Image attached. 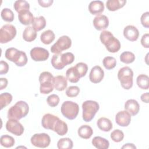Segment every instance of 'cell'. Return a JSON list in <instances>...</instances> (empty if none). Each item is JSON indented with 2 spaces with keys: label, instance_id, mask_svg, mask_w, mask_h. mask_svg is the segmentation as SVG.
Listing matches in <instances>:
<instances>
[{
  "label": "cell",
  "instance_id": "obj_1",
  "mask_svg": "<svg viewBox=\"0 0 149 149\" xmlns=\"http://www.w3.org/2000/svg\"><path fill=\"white\" fill-rule=\"evenodd\" d=\"M101 42L105 46L106 49L111 53L117 52L120 48V43L109 31L103 30L100 36Z\"/></svg>",
  "mask_w": 149,
  "mask_h": 149
},
{
  "label": "cell",
  "instance_id": "obj_2",
  "mask_svg": "<svg viewBox=\"0 0 149 149\" xmlns=\"http://www.w3.org/2000/svg\"><path fill=\"white\" fill-rule=\"evenodd\" d=\"M29 111L28 104L24 101H19L8 109L7 117L8 119L20 120L26 116Z\"/></svg>",
  "mask_w": 149,
  "mask_h": 149
},
{
  "label": "cell",
  "instance_id": "obj_3",
  "mask_svg": "<svg viewBox=\"0 0 149 149\" xmlns=\"http://www.w3.org/2000/svg\"><path fill=\"white\" fill-rule=\"evenodd\" d=\"M5 56L7 59L14 62L17 66H24L27 63L26 54L15 48H8L5 51Z\"/></svg>",
  "mask_w": 149,
  "mask_h": 149
},
{
  "label": "cell",
  "instance_id": "obj_4",
  "mask_svg": "<svg viewBox=\"0 0 149 149\" xmlns=\"http://www.w3.org/2000/svg\"><path fill=\"white\" fill-rule=\"evenodd\" d=\"M74 60V55L72 52H65L63 54H54L51 58L52 66L57 69L61 70L68 65L71 64Z\"/></svg>",
  "mask_w": 149,
  "mask_h": 149
},
{
  "label": "cell",
  "instance_id": "obj_5",
  "mask_svg": "<svg viewBox=\"0 0 149 149\" xmlns=\"http://www.w3.org/2000/svg\"><path fill=\"white\" fill-rule=\"evenodd\" d=\"M54 77L49 72L45 71L40 74V91L41 94H47L53 91L54 88Z\"/></svg>",
  "mask_w": 149,
  "mask_h": 149
},
{
  "label": "cell",
  "instance_id": "obj_6",
  "mask_svg": "<svg viewBox=\"0 0 149 149\" xmlns=\"http://www.w3.org/2000/svg\"><path fill=\"white\" fill-rule=\"evenodd\" d=\"M100 106L97 102L93 100H87L82 104L83 119L87 122H90L99 110Z\"/></svg>",
  "mask_w": 149,
  "mask_h": 149
},
{
  "label": "cell",
  "instance_id": "obj_7",
  "mask_svg": "<svg viewBox=\"0 0 149 149\" xmlns=\"http://www.w3.org/2000/svg\"><path fill=\"white\" fill-rule=\"evenodd\" d=\"M133 72L128 66L120 68L118 73V78L122 87L126 90H129L133 86Z\"/></svg>",
  "mask_w": 149,
  "mask_h": 149
},
{
  "label": "cell",
  "instance_id": "obj_8",
  "mask_svg": "<svg viewBox=\"0 0 149 149\" xmlns=\"http://www.w3.org/2000/svg\"><path fill=\"white\" fill-rule=\"evenodd\" d=\"M62 114L69 120L74 119L79 112V105L72 101H66L61 105Z\"/></svg>",
  "mask_w": 149,
  "mask_h": 149
},
{
  "label": "cell",
  "instance_id": "obj_9",
  "mask_svg": "<svg viewBox=\"0 0 149 149\" xmlns=\"http://www.w3.org/2000/svg\"><path fill=\"white\" fill-rule=\"evenodd\" d=\"M72 45V40L68 36H62L51 47V52L54 54H61L63 51L69 49Z\"/></svg>",
  "mask_w": 149,
  "mask_h": 149
},
{
  "label": "cell",
  "instance_id": "obj_10",
  "mask_svg": "<svg viewBox=\"0 0 149 149\" xmlns=\"http://www.w3.org/2000/svg\"><path fill=\"white\" fill-rule=\"evenodd\" d=\"M16 27L10 24L3 25L0 30V42L7 43L12 40L16 35Z\"/></svg>",
  "mask_w": 149,
  "mask_h": 149
},
{
  "label": "cell",
  "instance_id": "obj_11",
  "mask_svg": "<svg viewBox=\"0 0 149 149\" xmlns=\"http://www.w3.org/2000/svg\"><path fill=\"white\" fill-rule=\"evenodd\" d=\"M30 141L36 147L46 148L50 144L51 138L48 134L45 133H36L31 137Z\"/></svg>",
  "mask_w": 149,
  "mask_h": 149
},
{
  "label": "cell",
  "instance_id": "obj_12",
  "mask_svg": "<svg viewBox=\"0 0 149 149\" xmlns=\"http://www.w3.org/2000/svg\"><path fill=\"white\" fill-rule=\"evenodd\" d=\"M6 129L11 133L20 136L24 132L23 126L18 121V120L15 119H9L6 123Z\"/></svg>",
  "mask_w": 149,
  "mask_h": 149
},
{
  "label": "cell",
  "instance_id": "obj_13",
  "mask_svg": "<svg viewBox=\"0 0 149 149\" xmlns=\"http://www.w3.org/2000/svg\"><path fill=\"white\" fill-rule=\"evenodd\" d=\"M31 59L36 62L45 61L49 58V52L48 50L41 47H34L32 48L30 52Z\"/></svg>",
  "mask_w": 149,
  "mask_h": 149
},
{
  "label": "cell",
  "instance_id": "obj_14",
  "mask_svg": "<svg viewBox=\"0 0 149 149\" xmlns=\"http://www.w3.org/2000/svg\"><path fill=\"white\" fill-rule=\"evenodd\" d=\"M131 121V115L126 110L118 112L115 116V122L120 126H127Z\"/></svg>",
  "mask_w": 149,
  "mask_h": 149
},
{
  "label": "cell",
  "instance_id": "obj_15",
  "mask_svg": "<svg viewBox=\"0 0 149 149\" xmlns=\"http://www.w3.org/2000/svg\"><path fill=\"white\" fill-rule=\"evenodd\" d=\"M104 76V72L100 66H95L91 68L89 74V79L93 83L101 82Z\"/></svg>",
  "mask_w": 149,
  "mask_h": 149
},
{
  "label": "cell",
  "instance_id": "obj_16",
  "mask_svg": "<svg viewBox=\"0 0 149 149\" xmlns=\"http://www.w3.org/2000/svg\"><path fill=\"white\" fill-rule=\"evenodd\" d=\"M93 25L97 30H103L107 29L109 25V20L107 16L99 15L96 16L93 19Z\"/></svg>",
  "mask_w": 149,
  "mask_h": 149
},
{
  "label": "cell",
  "instance_id": "obj_17",
  "mask_svg": "<svg viewBox=\"0 0 149 149\" xmlns=\"http://www.w3.org/2000/svg\"><path fill=\"white\" fill-rule=\"evenodd\" d=\"M123 36L130 41H136L139 36V30L133 25H128L124 28Z\"/></svg>",
  "mask_w": 149,
  "mask_h": 149
},
{
  "label": "cell",
  "instance_id": "obj_18",
  "mask_svg": "<svg viewBox=\"0 0 149 149\" xmlns=\"http://www.w3.org/2000/svg\"><path fill=\"white\" fill-rule=\"evenodd\" d=\"M59 119V118L55 115L51 113H46L42 118L41 125L44 128L52 130L55 122Z\"/></svg>",
  "mask_w": 149,
  "mask_h": 149
},
{
  "label": "cell",
  "instance_id": "obj_19",
  "mask_svg": "<svg viewBox=\"0 0 149 149\" xmlns=\"http://www.w3.org/2000/svg\"><path fill=\"white\" fill-rule=\"evenodd\" d=\"M18 13V19L20 23L26 26L33 23L34 17L29 10H23Z\"/></svg>",
  "mask_w": 149,
  "mask_h": 149
},
{
  "label": "cell",
  "instance_id": "obj_20",
  "mask_svg": "<svg viewBox=\"0 0 149 149\" xmlns=\"http://www.w3.org/2000/svg\"><path fill=\"white\" fill-rule=\"evenodd\" d=\"M125 109L131 115H136L140 110V105L138 102L134 99H130L125 103Z\"/></svg>",
  "mask_w": 149,
  "mask_h": 149
},
{
  "label": "cell",
  "instance_id": "obj_21",
  "mask_svg": "<svg viewBox=\"0 0 149 149\" xmlns=\"http://www.w3.org/2000/svg\"><path fill=\"white\" fill-rule=\"evenodd\" d=\"M89 12L94 15H99L104 10V5L101 1H93L88 5Z\"/></svg>",
  "mask_w": 149,
  "mask_h": 149
},
{
  "label": "cell",
  "instance_id": "obj_22",
  "mask_svg": "<svg viewBox=\"0 0 149 149\" xmlns=\"http://www.w3.org/2000/svg\"><path fill=\"white\" fill-rule=\"evenodd\" d=\"M54 88L59 91H63L68 86V81L66 77L62 75H58L54 77Z\"/></svg>",
  "mask_w": 149,
  "mask_h": 149
},
{
  "label": "cell",
  "instance_id": "obj_23",
  "mask_svg": "<svg viewBox=\"0 0 149 149\" xmlns=\"http://www.w3.org/2000/svg\"><path fill=\"white\" fill-rule=\"evenodd\" d=\"M52 131L56 132L59 136H64L68 131V125L66 122L59 119L55 122Z\"/></svg>",
  "mask_w": 149,
  "mask_h": 149
},
{
  "label": "cell",
  "instance_id": "obj_24",
  "mask_svg": "<svg viewBox=\"0 0 149 149\" xmlns=\"http://www.w3.org/2000/svg\"><path fill=\"white\" fill-rule=\"evenodd\" d=\"M91 143L93 146L98 149H107L109 146V141L100 136L94 137L92 140Z\"/></svg>",
  "mask_w": 149,
  "mask_h": 149
},
{
  "label": "cell",
  "instance_id": "obj_25",
  "mask_svg": "<svg viewBox=\"0 0 149 149\" xmlns=\"http://www.w3.org/2000/svg\"><path fill=\"white\" fill-rule=\"evenodd\" d=\"M126 3V0H108L106 2V6L109 11H115L123 8Z\"/></svg>",
  "mask_w": 149,
  "mask_h": 149
},
{
  "label": "cell",
  "instance_id": "obj_26",
  "mask_svg": "<svg viewBox=\"0 0 149 149\" xmlns=\"http://www.w3.org/2000/svg\"><path fill=\"white\" fill-rule=\"evenodd\" d=\"M98 127L102 131L109 132L113 127L112 122L108 118L105 117L100 118L97 122Z\"/></svg>",
  "mask_w": 149,
  "mask_h": 149
},
{
  "label": "cell",
  "instance_id": "obj_27",
  "mask_svg": "<svg viewBox=\"0 0 149 149\" xmlns=\"http://www.w3.org/2000/svg\"><path fill=\"white\" fill-rule=\"evenodd\" d=\"M66 79L71 83H77L81 78L79 73L74 66L69 68L66 72Z\"/></svg>",
  "mask_w": 149,
  "mask_h": 149
},
{
  "label": "cell",
  "instance_id": "obj_28",
  "mask_svg": "<svg viewBox=\"0 0 149 149\" xmlns=\"http://www.w3.org/2000/svg\"><path fill=\"white\" fill-rule=\"evenodd\" d=\"M78 135L82 139H88L93 134V130L91 126L84 125L81 126L77 130Z\"/></svg>",
  "mask_w": 149,
  "mask_h": 149
},
{
  "label": "cell",
  "instance_id": "obj_29",
  "mask_svg": "<svg viewBox=\"0 0 149 149\" xmlns=\"http://www.w3.org/2000/svg\"><path fill=\"white\" fill-rule=\"evenodd\" d=\"M37 37V31L31 26L25 28L23 32V38L27 42L34 41Z\"/></svg>",
  "mask_w": 149,
  "mask_h": 149
},
{
  "label": "cell",
  "instance_id": "obj_30",
  "mask_svg": "<svg viewBox=\"0 0 149 149\" xmlns=\"http://www.w3.org/2000/svg\"><path fill=\"white\" fill-rule=\"evenodd\" d=\"M55 38L54 31L51 30H47L42 32L40 36V40L44 44H50Z\"/></svg>",
  "mask_w": 149,
  "mask_h": 149
},
{
  "label": "cell",
  "instance_id": "obj_31",
  "mask_svg": "<svg viewBox=\"0 0 149 149\" xmlns=\"http://www.w3.org/2000/svg\"><path fill=\"white\" fill-rule=\"evenodd\" d=\"M45 26L46 20L44 16H40L38 17H34V21L32 23V27L36 31H39L42 30L44 29Z\"/></svg>",
  "mask_w": 149,
  "mask_h": 149
},
{
  "label": "cell",
  "instance_id": "obj_32",
  "mask_svg": "<svg viewBox=\"0 0 149 149\" xmlns=\"http://www.w3.org/2000/svg\"><path fill=\"white\" fill-rule=\"evenodd\" d=\"M148 80L149 77L147 75L141 74L139 75L136 79V83L138 87L143 90L148 89Z\"/></svg>",
  "mask_w": 149,
  "mask_h": 149
},
{
  "label": "cell",
  "instance_id": "obj_33",
  "mask_svg": "<svg viewBox=\"0 0 149 149\" xmlns=\"http://www.w3.org/2000/svg\"><path fill=\"white\" fill-rule=\"evenodd\" d=\"M73 143L68 137L60 139L57 143V147L59 149H71L73 148Z\"/></svg>",
  "mask_w": 149,
  "mask_h": 149
},
{
  "label": "cell",
  "instance_id": "obj_34",
  "mask_svg": "<svg viewBox=\"0 0 149 149\" xmlns=\"http://www.w3.org/2000/svg\"><path fill=\"white\" fill-rule=\"evenodd\" d=\"M13 8L17 12L19 13L23 10H29L30 4L28 2L24 0H17L15 2Z\"/></svg>",
  "mask_w": 149,
  "mask_h": 149
},
{
  "label": "cell",
  "instance_id": "obj_35",
  "mask_svg": "<svg viewBox=\"0 0 149 149\" xmlns=\"http://www.w3.org/2000/svg\"><path fill=\"white\" fill-rule=\"evenodd\" d=\"M134 54L130 51H125L120 55V60L122 62L129 64L133 62L135 60Z\"/></svg>",
  "mask_w": 149,
  "mask_h": 149
},
{
  "label": "cell",
  "instance_id": "obj_36",
  "mask_svg": "<svg viewBox=\"0 0 149 149\" xmlns=\"http://www.w3.org/2000/svg\"><path fill=\"white\" fill-rule=\"evenodd\" d=\"M12 95L9 93H3L0 95V109L8 106L12 101Z\"/></svg>",
  "mask_w": 149,
  "mask_h": 149
},
{
  "label": "cell",
  "instance_id": "obj_37",
  "mask_svg": "<svg viewBox=\"0 0 149 149\" xmlns=\"http://www.w3.org/2000/svg\"><path fill=\"white\" fill-rule=\"evenodd\" d=\"M0 143L2 146L6 148H9L14 146L15 139L13 137L9 135L5 134V135L1 136V139H0Z\"/></svg>",
  "mask_w": 149,
  "mask_h": 149
},
{
  "label": "cell",
  "instance_id": "obj_38",
  "mask_svg": "<svg viewBox=\"0 0 149 149\" xmlns=\"http://www.w3.org/2000/svg\"><path fill=\"white\" fill-rule=\"evenodd\" d=\"M2 19L7 22H12L14 20V13L13 11L9 8H3L1 12Z\"/></svg>",
  "mask_w": 149,
  "mask_h": 149
},
{
  "label": "cell",
  "instance_id": "obj_39",
  "mask_svg": "<svg viewBox=\"0 0 149 149\" xmlns=\"http://www.w3.org/2000/svg\"><path fill=\"white\" fill-rule=\"evenodd\" d=\"M102 63L105 69L111 70L113 69L116 65V60L112 56H106L103 59Z\"/></svg>",
  "mask_w": 149,
  "mask_h": 149
},
{
  "label": "cell",
  "instance_id": "obj_40",
  "mask_svg": "<svg viewBox=\"0 0 149 149\" xmlns=\"http://www.w3.org/2000/svg\"><path fill=\"white\" fill-rule=\"evenodd\" d=\"M111 138L115 142H120L124 138V133L119 129H115L111 132Z\"/></svg>",
  "mask_w": 149,
  "mask_h": 149
},
{
  "label": "cell",
  "instance_id": "obj_41",
  "mask_svg": "<svg viewBox=\"0 0 149 149\" xmlns=\"http://www.w3.org/2000/svg\"><path fill=\"white\" fill-rule=\"evenodd\" d=\"M60 101V98L59 96L56 94H53L49 95L47 98V102L49 106L51 107H56Z\"/></svg>",
  "mask_w": 149,
  "mask_h": 149
},
{
  "label": "cell",
  "instance_id": "obj_42",
  "mask_svg": "<svg viewBox=\"0 0 149 149\" xmlns=\"http://www.w3.org/2000/svg\"><path fill=\"white\" fill-rule=\"evenodd\" d=\"M80 93V88L78 86H69L66 90V94L69 97H75Z\"/></svg>",
  "mask_w": 149,
  "mask_h": 149
},
{
  "label": "cell",
  "instance_id": "obj_43",
  "mask_svg": "<svg viewBox=\"0 0 149 149\" xmlns=\"http://www.w3.org/2000/svg\"><path fill=\"white\" fill-rule=\"evenodd\" d=\"M74 67L77 70L81 77H84L86 74L88 70V66L86 63L84 62H79V63H77L74 66Z\"/></svg>",
  "mask_w": 149,
  "mask_h": 149
},
{
  "label": "cell",
  "instance_id": "obj_44",
  "mask_svg": "<svg viewBox=\"0 0 149 149\" xmlns=\"http://www.w3.org/2000/svg\"><path fill=\"white\" fill-rule=\"evenodd\" d=\"M141 23L146 28L149 27V12H146L142 14L140 18Z\"/></svg>",
  "mask_w": 149,
  "mask_h": 149
},
{
  "label": "cell",
  "instance_id": "obj_45",
  "mask_svg": "<svg viewBox=\"0 0 149 149\" xmlns=\"http://www.w3.org/2000/svg\"><path fill=\"white\" fill-rule=\"evenodd\" d=\"M0 74H5L8 72L9 65L7 62L4 61H1L0 62Z\"/></svg>",
  "mask_w": 149,
  "mask_h": 149
},
{
  "label": "cell",
  "instance_id": "obj_46",
  "mask_svg": "<svg viewBox=\"0 0 149 149\" xmlns=\"http://www.w3.org/2000/svg\"><path fill=\"white\" fill-rule=\"evenodd\" d=\"M141 44L146 48H148L149 47V34L148 33H146L143 35L141 38Z\"/></svg>",
  "mask_w": 149,
  "mask_h": 149
},
{
  "label": "cell",
  "instance_id": "obj_47",
  "mask_svg": "<svg viewBox=\"0 0 149 149\" xmlns=\"http://www.w3.org/2000/svg\"><path fill=\"white\" fill-rule=\"evenodd\" d=\"M53 0H38V2L40 4V5L44 8H47L50 6L52 3Z\"/></svg>",
  "mask_w": 149,
  "mask_h": 149
},
{
  "label": "cell",
  "instance_id": "obj_48",
  "mask_svg": "<svg viewBox=\"0 0 149 149\" xmlns=\"http://www.w3.org/2000/svg\"><path fill=\"white\" fill-rule=\"evenodd\" d=\"M0 83H1L0 90H2L7 87L8 81L7 79H6V78H1L0 79Z\"/></svg>",
  "mask_w": 149,
  "mask_h": 149
},
{
  "label": "cell",
  "instance_id": "obj_49",
  "mask_svg": "<svg viewBox=\"0 0 149 149\" xmlns=\"http://www.w3.org/2000/svg\"><path fill=\"white\" fill-rule=\"evenodd\" d=\"M141 100L145 102V103H148V93H146L143 94L140 97Z\"/></svg>",
  "mask_w": 149,
  "mask_h": 149
},
{
  "label": "cell",
  "instance_id": "obj_50",
  "mask_svg": "<svg viewBox=\"0 0 149 149\" xmlns=\"http://www.w3.org/2000/svg\"><path fill=\"white\" fill-rule=\"evenodd\" d=\"M122 148H130V149H135L136 147L132 143H126L122 147Z\"/></svg>",
  "mask_w": 149,
  "mask_h": 149
}]
</instances>
